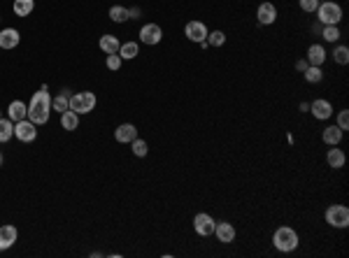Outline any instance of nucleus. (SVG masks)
<instances>
[{"mask_svg": "<svg viewBox=\"0 0 349 258\" xmlns=\"http://www.w3.org/2000/svg\"><path fill=\"white\" fill-rule=\"evenodd\" d=\"M214 235H217L219 242L230 244V242L235 240V228H233V223H228V221H221V223H217V225H214Z\"/></svg>", "mask_w": 349, "mask_h": 258, "instance_id": "13", "label": "nucleus"}, {"mask_svg": "<svg viewBox=\"0 0 349 258\" xmlns=\"http://www.w3.org/2000/svg\"><path fill=\"white\" fill-rule=\"evenodd\" d=\"M51 107H54L56 112H61V114H63V112H66V110H70V98H68L66 93L56 95V98L51 100Z\"/></svg>", "mask_w": 349, "mask_h": 258, "instance_id": "27", "label": "nucleus"}, {"mask_svg": "<svg viewBox=\"0 0 349 258\" xmlns=\"http://www.w3.org/2000/svg\"><path fill=\"white\" fill-rule=\"evenodd\" d=\"M307 66H310V63H307V60H298V63H296V70L305 72V70H307Z\"/></svg>", "mask_w": 349, "mask_h": 258, "instance_id": "35", "label": "nucleus"}, {"mask_svg": "<svg viewBox=\"0 0 349 258\" xmlns=\"http://www.w3.org/2000/svg\"><path fill=\"white\" fill-rule=\"evenodd\" d=\"M0 165H3V154H0Z\"/></svg>", "mask_w": 349, "mask_h": 258, "instance_id": "36", "label": "nucleus"}, {"mask_svg": "<svg viewBox=\"0 0 349 258\" xmlns=\"http://www.w3.org/2000/svg\"><path fill=\"white\" fill-rule=\"evenodd\" d=\"M298 3L303 12H316V7H319V0H298Z\"/></svg>", "mask_w": 349, "mask_h": 258, "instance_id": "33", "label": "nucleus"}, {"mask_svg": "<svg viewBox=\"0 0 349 258\" xmlns=\"http://www.w3.org/2000/svg\"><path fill=\"white\" fill-rule=\"evenodd\" d=\"M338 128H342V131L349 128V110H342L338 114Z\"/></svg>", "mask_w": 349, "mask_h": 258, "instance_id": "34", "label": "nucleus"}, {"mask_svg": "<svg viewBox=\"0 0 349 258\" xmlns=\"http://www.w3.org/2000/svg\"><path fill=\"white\" fill-rule=\"evenodd\" d=\"M35 7V0H14V14L17 17H28Z\"/></svg>", "mask_w": 349, "mask_h": 258, "instance_id": "22", "label": "nucleus"}, {"mask_svg": "<svg viewBox=\"0 0 349 258\" xmlns=\"http://www.w3.org/2000/svg\"><path fill=\"white\" fill-rule=\"evenodd\" d=\"M109 19H112L114 23H124V21H128V19H131V14H128V10H126V7L114 5V7H109Z\"/></svg>", "mask_w": 349, "mask_h": 258, "instance_id": "24", "label": "nucleus"}, {"mask_svg": "<svg viewBox=\"0 0 349 258\" xmlns=\"http://www.w3.org/2000/svg\"><path fill=\"white\" fill-rule=\"evenodd\" d=\"M224 42H226V35L221 33V30L208 33V44H212V47H224Z\"/></svg>", "mask_w": 349, "mask_h": 258, "instance_id": "29", "label": "nucleus"}, {"mask_svg": "<svg viewBox=\"0 0 349 258\" xmlns=\"http://www.w3.org/2000/svg\"><path fill=\"white\" fill-rule=\"evenodd\" d=\"M96 95L91 93V91H79V93H75L70 98V110L75 112V114H89V112H93V107H96Z\"/></svg>", "mask_w": 349, "mask_h": 258, "instance_id": "4", "label": "nucleus"}, {"mask_svg": "<svg viewBox=\"0 0 349 258\" xmlns=\"http://www.w3.org/2000/svg\"><path fill=\"white\" fill-rule=\"evenodd\" d=\"M305 79L310 84H319L324 79V72H322V68L319 66H307V70H305Z\"/></svg>", "mask_w": 349, "mask_h": 258, "instance_id": "26", "label": "nucleus"}, {"mask_svg": "<svg viewBox=\"0 0 349 258\" xmlns=\"http://www.w3.org/2000/svg\"><path fill=\"white\" fill-rule=\"evenodd\" d=\"M19 237V231L14 225H0V251L3 249H10Z\"/></svg>", "mask_w": 349, "mask_h": 258, "instance_id": "15", "label": "nucleus"}, {"mask_svg": "<svg viewBox=\"0 0 349 258\" xmlns=\"http://www.w3.org/2000/svg\"><path fill=\"white\" fill-rule=\"evenodd\" d=\"M208 33H210L208 26H205L202 21H198V19H193V21H189L184 26V35L191 40V42H198V44L208 42Z\"/></svg>", "mask_w": 349, "mask_h": 258, "instance_id": "6", "label": "nucleus"}, {"mask_svg": "<svg viewBox=\"0 0 349 258\" xmlns=\"http://www.w3.org/2000/svg\"><path fill=\"white\" fill-rule=\"evenodd\" d=\"M14 135H17L21 142H33L38 138V126H35L33 121H17L14 123Z\"/></svg>", "mask_w": 349, "mask_h": 258, "instance_id": "8", "label": "nucleus"}, {"mask_svg": "<svg viewBox=\"0 0 349 258\" xmlns=\"http://www.w3.org/2000/svg\"><path fill=\"white\" fill-rule=\"evenodd\" d=\"M214 225H217V221H214L210 214H205V212H200V214L193 216V228H196V233L200 237L214 235Z\"/></svg>", "mask_w": 349, "mask_h": 258, "instance_id": "7", "label": "nucleus"}, {"mask_svg": "<svg viewBox=\"0 0 349 258\" xmlns=\"http://www.w3.org/2000/svg\"><path fill=\"white\" fill-rule=\"evenodd\" d=\"M307 63L310 66H319L322 68L324 66V60H326V49H324L322 44H312L310 49H307Z\"/></svg>", "mask_w": 349, "mask_h": 258, "instance_id": "16", "label": "nucleus"}, {"mask_svg": "<svg viewBox=\"0 0 349 258\" xmlns=\"http://www.w3.org/2000/svg\"><path fill=\"white\" fill-rule=\"evenodd\" d=\"M19 40H21V35L17 28L0 30V49H14V47H19Z\"/></svg>", "mask_w": 349, "mask_h": 258, "instance_id": "11", "label": "nucleus"}, {"mask_svg": "<svg viewBox=\"0 0 349 258\" xmlns=\"http://www.w3.org/2000/svg\"><path fill=\"white\" fill-rule=\"evenodd\" d=\"M273 244H275V249H279V251H284V253L294 251V249L298 247V233H296L294 228H289V225H282V228L275 231Z\"/></svg>", "mask_w": 349, "mask_h": 258, "instance_id": "2", "label": "nucleus"}, {"mask_svg": "<svg viewBox=\"0 0 349 258\" xmlns=\"http://www.w3.org/2000/svg\"><path fill=\"white\" fill-rule=\"evenodd\" d=\"M0 119H3V116H0Z\"/></svg>", "mask_w": 349, "mask_h": 258, "instance_id": "37", "label": "nucleus"}, {"mask_svg": "<svg viewBox=\"0 0 349 258\" xmlns=\"http://www.w3.org/2000/svg\"><path fill=\"white\" fill-rule=\"evenodd\" d=\"M324 40L326 42H335V40H340V30H338V26H324Z\"/></svg>", "mask_w": 349, "mask_h": 258, "instance_id": "31", "label": "nucleus"}, {"mask_svg": "<svg viewBox=\"0 0 349 258\" xmlns=\"http://www.w3.org/2000/svg\"><path fill=\"white\" fill-rule=\"evenodd\" d=\"M342 128H338V126H328L326 131H324V142L326 144H331V147H338L340 142H342Z\"/></svg>", "mask_w": 349, "mask_h": 258, "instance_id": "19", "label": "nucleus"}, {"mask_svg": "<svg viewBox=\"0 0 349 258\" xmlns=\"http://www.w3.org/2000/svg\"><path fill=\"white\" fill-rule=\"evenodd\" d=\"M121 60H124V58H121L119 54H107V60H105V63H107L109 70H119V68H121Z\"/></svg>", "mask_w": 349, "mask_h": 258, "instance_id": "32", "label": "nucleus"}, {"mask_svg": "<svg viewBox=\"0 0 349 258\" xmlns=\"http://www.w3.org/2000/svg\"><path fill=\"white\" fill-rule=\"evenodd\" d=\"M131 147H133V154L140 156V158H142V156H147V151H149L147 142H144V140H137V138L131 142Z\"/></svg>", "mask_w": 349, "mask_h": 258, "instance_id": "30", "label": "nucleus"}, {"mask_svg": "<svg viewBox=\"0 0 349 258\" xmlns=\"http://www.w3.org/2000/svg\"><path fill=\"white\" fill-rule=\"evenodd\" d=\"M326 223L333 228H347L349 225V209L344 205H331L326 209Z\"/></svg>", "mask_w": 349, "mask_h": 258, "instance_id": "5", "label": "nucleus"}, {"mask_svg": "<svg viewBox=\"0 0 349 258\" xmlns=\"http://www.w3.org/2000/svg\"><path fill=\"white\" fill-rule=\"evenodd\" d=\"M14 135V123L12 119H0V142H7Z\"/></svg>", "mask_w": 349, "mask_h": 258, "instance_id": "25", "label": "nucleus"}, {"mask_svg": "<svg viewBox=\"0 0 349 258\" xmlns=\"http://www.w3.org/2000/svg\"><path fill=\"white\" fill-rule=\"evenodd\" d=\"M137 51H140L137 42H126V44H121V47H119V51H117V54H119L121 58H126V60H133L137 56Z\"/></svg>", "mask_w": 349, "mask_h": 258, "instance_id": "23", "label": "nucleus"}, {"mask_svg": "<svg viewBox=\"0 0 349 258\" xmlns=\"http://www.w3.org/2000/svg\"><path fill=\"white\" fill-rule=\"evenodd\" d=\"M119 47H121V42L117 35H103V38H100V49H103L105 54H117Z\"/></svg>", "mask_w": 349, "mask_h": 258, "instance_id": "20", "label": "nucleus"}, {"mask_svg": "<svg viewBox=\"0 0 349 258\" xmlns=\"http://www.w3.org/2000/svg\"><path fill=\"white\" fill-rule=\"evenodd\" d=\"M7 114H10V119L17 123V121H23L28 116V105H23L21 100H14V103H10V107H7Z\"/></svg>", "mask_w": 349, "mask_h": 258, "instance_id": "17", "label": "nucleus"}, {"mask_svg": "<svg viewBox=\"0 0 349 258\" xmlns=\"http://www.w3.org/2000/svg\"><path fill=\"white\" fill-rule=\"evenodd\" d=\"M161 38H163V30H161V26H156V23H144V26L140 28V40L144 44H158Z\"/></svg>", "mask_w": 349, "mask_h": 258, "instance_id": "9", "label": "nucleus"}, {"mask_svg": "<svg viewBox=\"0 0 349 258\" xmlns=\"http://www.w3.org/2000/svg\"><path fill=\"white\" fill-rule=\"evenodd\" d=\"M256 19L261 26H270V23H275V19H277V7L273 5V3H261L256 10Z\"/></svg>", "mask_w": 349, "mask_h": 258, "instance_id": "10", "label": "nucleus"}, {"mask_svg": "<svg viewBox=\"0 0 349 258\" xmlns=\"http://www.w3.org/2000/svg\"><path fill=\"white\" fill-rule=\"evenodd\" d=\"M61 126H63V131H77L79 128V114H75L72 110H66L61 114Z\"/></svg>", "mask_w": 349, "mask_h": 258, "instance_id": "18", "label": "nucleus"}, {"mask_svg": "<svg viewBox=\"0 0 349 258\" xmlns=\"http://www.w3.org/2000/svg\"><path fill=\"white\" fill-rule=\"evenodd\" d=\"M326 160H328V165H331V168H335V170H340V168H342L344 165V151L342 149H328V154H326Z\"/></svg>", "mask_w": 349, "mask_h": 258, "instance_id": "21", "label": "nucleus"}, {"mask_svg": "<svg viewBox=\"0 0 349 258\" xmlns=\"http://www.w3.org/2000/svg\"><path fill=\"white\" fill-rule=\"evenodd\" d=\"M333 58H335V63H340V66H347L349 63V49L347 47H335Z\"/></svg>", "mask_w": 349, "mask_h": 258, "instance_id": "28", "label": "nucleus"}, {"mask_svg": "<svg viewBox=\"0 0 349 258\" xmlns=\"http://www.w3.org/2000/svg\"><path fill=\"white\" fill-rule=\"evenodd\" d=\"M51 114V98L47 93V86H42L38 93H33L31 105H28V121H33L35 126H42L49 121Z\"/></svg>", "mask_w": 349, "mask_h": 258, "instance_id": "1", "label": "nucleus"}, {"mask_svg": "<svg viewBox=\"0 0 349 258\" xmlns=\"http://www.w3.org/2000/svg\"><path fill=\"white\" fill-rule=\"evenodd\" d=\"M316 14H319V21L324 26H338L342 21V7L333 0H326V3H319L316 7Z\"/></svg>", "mask_w": 349, "mask_h": 258, "instance_id": "3", "label": "nucleus"}, {"mask_svg": "<svg viewBox=\"0 0 349 258\" xmlns=\"http://www.w3.org/2000/svg\"><path fill=\"white\" fill-rule=\"evenodd\" d=\"M310 110H312V114H314V119H319V121L333 116V105L328 103V100H314V103L310 105Z\"/></svg>", "mask_w": 349, "mask_h": 258, "instance_id": "14", "label": "nucleus"}, {"mask_svg": "<svg viewBox=\"0 0 349 258\" xmlns=\"http://www.w3.org/2000/svg\"><path fill=\"white\" fill-rule=\"evenodd\" d=\"M114 138H117V142H121V144H131L133 140L137 138V128L133 126V123H121L114 131Z\"/></svg>", "mask_w": 349, "mask_h": 258, "instance_id": "12", "label": "nucleus"}]
</instances>
